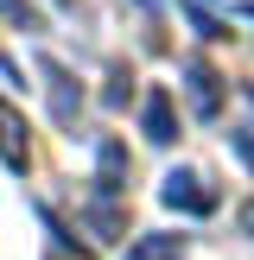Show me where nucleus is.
<instances>
[{"label": "nucleus", "instance_id": "1", "mask_svg": "<svg viewBox=\"0 0 254 260\" xmlns=\"http://www.w3.org/2000/svg\"><path fill=\"white\" fill-rule=\"evenodd\" d=\"M159 203L165 210H184V216H210L216 210V190H210V178L203 172H165V184H159Z\"/></svg>", "mask_w": 254, "mask_h": 260}, {"label": "nucleus", "instance_id": "2", "mask_svg": "<svg viewBox=\"0 0 254 260\" xmlns=\"http://www.w3.org/2000/svg\"><path fill=\"white\" fill-rule=\"evenodd\" d=\"M38 70H45V83H51V121H57V127H76V102H83V89L70 83V70H64L57 57H45Z\"/></svg>", "mask_w": 254, "mask_h": 260}, {"label": "nucleus", "instance_id": "3", "mask_svg": "<svg viewBox=\"0 0 254 260\" xmlns=\"http://www.w3.org/2000/svg\"><path fill=\"white\" fill-rule=\"evenodd\" d=\"M184 89H190V108H197L203 121L223 114V89H216V70H210L203 57H184Z\"/></svg>", "mask_w": 254, "mask_h": 260}, {"label": "nucleus", "instance_id": "4", "mask_svg": "<svg viewBox=\"0 0 254 260\" xmlns=\"http://www.w3.org/2000/svg\"><path fill=\"white\" fill-rule=\"evenodd\" d=\"M140 134H146L152 146H172V140H178V121H172V95H165V89H146V102H140Z\"/></svg>", "mask_w": 254, "mask_h": 260}, {"label": "nucleus", "instance_id": "5", "mask_svg": "<svg viewBox=\"0 0 254 260\" xmlns=\"http://www.w3.org/2000/svg\"><path fill=\"white\" fill-rule=\"evenodd\" d=\"M190 254V235H178V229H152V235L127 241V260H184Z\"/></svg>", "mask_w": 254, "mask_h": 260}, {"label": "nucleus", "instance_id": "6", "mask_svg": "<svg viewBox=\"0 0 254 260\" xmlns=\"http://www.w3.org/2000/svg\"><path fill=\"white\" fill-rule=\"evenodd\" d=\"M0 159H7V172H25V121L0 102Z\"/></svg>", "mask_w": 254, "mask_h": 260}, {"label": "nucleus", "instance_id": "7", "mask_svg": "<svg viewBox=\"0 0 254 260\" xmlns=\"http://www.w3.org/2000/svg\"><path fill=\"white\" fill-rule=\"evenodd\" d=\"M0 13H7L13 25H25V32H45V19H38V13L25 7V0H0Z\"/></svg>", "mask_w": 254, "mask_h": 260}, {"label": "nucleus", "instance_id": "8", "mask_svg": "<svg viewBox=\"0 0 254 260\" xmlns=\"http://www.w3.org/2000/svg\"><path fill=\"white\" fill-rule=\"evenodd\" d=\"M184 19H190V25H197V38H229V32H223V25H216V19H210V13H203V7H197V0H184Z\"/></svg>", "mask_w": 254, "mask_h": 260}, {"label": "nucleus", "instance_id": "9", "mask_svg": "<svg viewBox=\"0 0 254 260\" xmlns=\"http://www.w3.org/2000/svg\"><path fill=\"white\" fill-rule=\"evenodd\" d=\"M235 222H241V235L254 241V197H248V203H241V210H235Z\"/></svg>", "mask_w": 254, "mask_h": 260}, {"label": "nucleus", "instance_id": "10", "mask_svg": "<svg viewBox=\"0 0 254 260\" xmlns=\"http://www.w3.org/2000/svg\"><path fill=\"white\" fill-rule=\"evenodd\" d=\"M235 13H241V19H254V0H241V7H235Z\"/></svg>", "mask_w": 254, "mask_h": 260}, {"label": "nucleus", "instance_id": "11", "mask_svg": "<svg viewBox=\"0 0 254 260\" xmlns=\"http://www.w3.org/2000/svg\"><path fill=\"white\" fill-rule=\"evenodd\" d=\"M134 7H146V13H152V7H159V0H134Z\"/></svg>", "mask_w": 254, "mask_h": 260}]
</instances>
